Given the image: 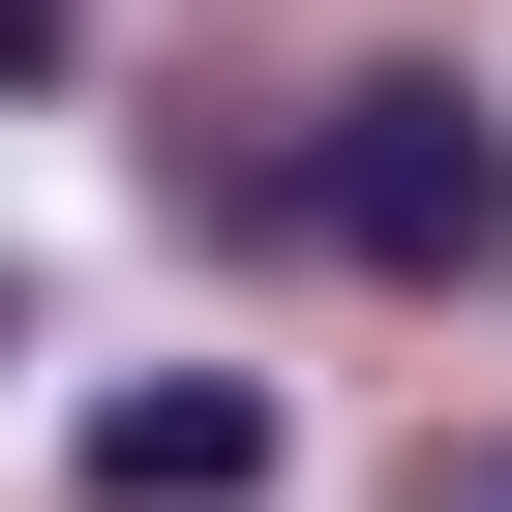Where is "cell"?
I'll return each mask as SVG.
<instances>
[{
	"instance_id": "cell-1",
	"label": "cell",
	"mask_w": 512,
	"mask_h": 512,
	"mask_svg": "<svg viewBox=\"0 0 512 512\" xmlns=\"http://www.w3.org/2000/svg\"><path fill=\"white\" fill-rule=\"evenodd\" d=\"M332 241H362V272H422V302H482L512 272V121L452 91V61H392V91H332Z\"/></svg>"
},
{
	"instance_id": "cell-3",
	"label": "cell",
	"mask_w": 512,
	"mask_h": 512,
	"mask_svg": "<svg viewBox=\"0 0 512 512\" xmlns=\"http://www.w3.org/2000/svg\"><path fill=\"white\" fill-rule=\"evenodd\" d=\"M422 512H512V422H422Z\"/></svg>"
},
{
	"instance_id": "cell-5",
	"label": "cell",
	"mask_w": 512,
	"mask_h": 512,
	"mask_svg": "<svg viewBox=\"0 0 512 512\" xmlns=\"http://www.w3.org/2000/svg\"><path fill=\"white\" fill-rule=\"evenodd\" d=\"M0 332H31V302H0Z\"/></svg>"
},
{
	"instance_id": "cell-2",
	"label": "cell",
	"mask_w": 512,
	"mask_h": 512,
	"mask_svg": "<svg viewBox=\"0 0 512 512\" xmlns=\"http://www.w3.org/2000/svg\"><path fill=\"white\" fill-rule=\"evenodd\" d=\"M61 482L91 512H272V362H121Z\"/></svg>"
},
{
	"instance_id": "cell-4",
	"label": "cell",
	"mask_w": 512,
	"mask_h": 512,
	"mask_svg": "<svg viewBox=\"0 0 512 512\" xmlns=\"http://www.w3.org/2000/svg\"><path fill=\"white\" fill-rule=\"evenodd\" d=\"M61 61H91V0H0V91H61Z\"/></svg>"
}]
</instances>
